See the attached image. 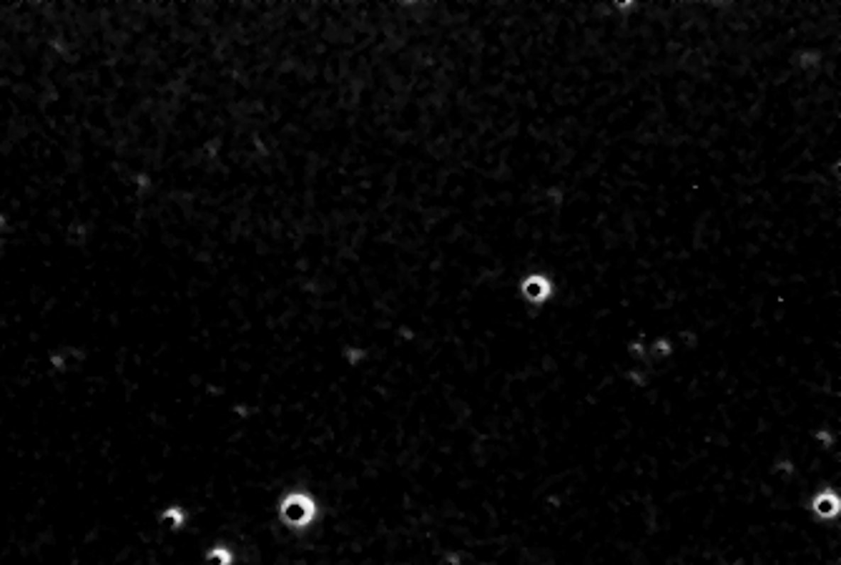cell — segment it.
I'll return each mask as SVG.
<instances>
[{"mask_svg":"<svg viewBox=\"0 0 841 565\" xmlns=\"http://www.w3.org/2000/svg\"><path fill=\"white\" fill-rule=\"evenodd\" d=\"M282 515L289 525H307L314 517V503L307 495H289L282 505Z\"/></svg>","mask_w":841,"mask_h":565,"instance_id":"obj_1","label":"cell"},{"mask_svg":"<svg viewBox=\"0 0 841 565\" xmlns=\"http://www.w3.org/2000/svg\"><path fill=\"white\" fill-rule=\"evenodd\" d=\"M814 510L819 512L821 517L836 515V512H839V498H836L834 493H821L814 500Z\"/></svg>","mask_w":841,"mask_h":565,"instance_id":"obj_3","label":"cell"},{"mask_svg":"<svg viewBox=\"0 0 841 565\" xmlns=\"http://www.w3.org/2000/svg\"><path fill=\"white\" fill-rule=\"evenodd\" d=\"M520 294L530 302V305H543V302L550 299V294H553V284H550V279L543 277V274H530V277L522 279Z\"/></svg>","mask_w":841,"mask_h":565,"instance_id":"obj_2","label":"cell"}]
</instances>
